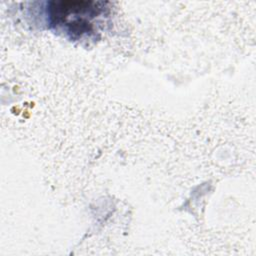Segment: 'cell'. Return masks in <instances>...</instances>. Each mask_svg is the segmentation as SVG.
I'll return each mask as SVG.
<instances>
[{"mask_svg": "<svg viewBox=\"0 0 256 256\" xmlns=\"http://www.w3.org/2000/svg\"><path fill=\"white\" fill-rule=\"evenodd\" d=\"M107 2L51 1L47 4L49 26L73 41L98 39L109 17Z\"/></svg>", "mask_w": 256, "mask_h": 256, "instance_id": "obj_1", "label": "cell"}]
</instances>
